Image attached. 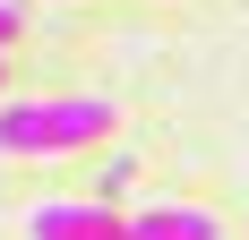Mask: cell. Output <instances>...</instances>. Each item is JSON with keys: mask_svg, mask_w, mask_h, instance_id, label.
<instances>
[{"mask_svg": "<svg viewBox=\"0 0 249 240\" xmlns=\"http://www.w3.org/2000/svg\"><path fill=\"white\" fill-rule=\"evenodd\" d=\"M129 240H224L206 206H138L129 215Z\"/></svg>", "mask_w": 249, "mask_h": 240, "instance_id": "cell-3", "label": "cell"}, {"mask_svg": "<svg viewBox=\"0 0 249 240\" xmlns=\"http://www.w3.org/2000/svg\"><path fill=\"white\" fill-rule=\"evenodd\" d=\"M0 60H9V51H0ZM0 77H9V69H0Z\"/></svg>", "mask_w": 249, "mask_h": 240, "instance_id": "cell-5", "label": "cell"}, {"mask_svg": "<svg viewBox=\"0 0 249 240\" xmlns=\"http://www.w3.org/2000/svg\"><path fill=\"white\" fill-rule=\"evenodd\" d=\"M35 240H129V223L95 197H43L35 206Z\"/></svg>", "mask_w": 249, "mask_h": 240, "instance_id": "cell-2", "label": "cell"}, {"mask_svg": "<svg viewBox=\"0 0 249 240\" xmlns=\"http://www.w3.org/2000/svg\"><path fill=\"white\" fill-rule=\"evenodd\" d=\"M18 34H26V17H18V0H0V51L18 43Z\"/></svg>", "mask_w": 249, "mask_h": 240, "instance_id": "cell-4", "label": "cell"}, {"mask_svg": "<svg viewBox=\"0 0 249 240\" xmlns=\"http://www.w3.org/2000/svg\"><path fill=\"white\" fill-rule=\"evenodd\" d=\"M121 129V112L103 95H52V103H9L0 112V154H69Z\"/></svg>", "mask_w": 249, "mask_h": 240, "instance_id": "cell-1", "label": "cell"}]
</instances>
